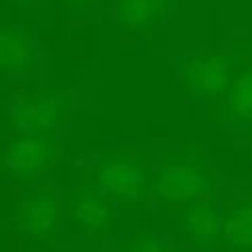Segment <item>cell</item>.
Masks as SVG:
<instances>
[{
    "instance_id": "cell-1",
    "label": "cell",
    "mask_w": 252,
    "mask_h": 252,
    "mask_svg": "<svg viewBox=\"0 0 252 252\" xmlns=\"http://www.w3.org/2000/svg\"><path fill=\"white\" fill-rule=\"evenodd\" d=\"M217 185L207 154L189 143L162 157L154 173L152 195L159 204H185L204 196L216 199Z\"/></svg>"
},
{
    "instance_id": "cell-2",
    "label": "cell",
    "mask_w": 252,
    "mask_h": 252,
    "mask_svg": "<svg viewBox=\"0 0 252 252\" xmlns=\"http://www.w3.org/2000/svg\"><path fill=\"white\" fill-rule=\"evenodd\" d=\"M154 173L145 155L130 151L94 155V182L111 202L143 204L152 195Z\"/></svg>"
},
{
    "instance_id": "cell-3",
    "label": "cell",
    "mask_w": 252,
    "mask_h": 252,
    "mask_svg": "<svg viewBox=\"0 0 252 252\" xmlns=\"http://www.w3.org/2000/svg\"><path fill=\"white\" fill-rule=\"evenodd\" d=\"M72 106V94L53 89L16 96L7 109L9 127L19 134H53Z\"/></svg>"
},
{
    "instance_id": "cell-4",
    "label": "cell",
    "mask_w": 252,
    "mask_h": 252,
    "mask_svg": "<svg viewBox=\"0 0 252 252\" xmlns=\"http://www.w3.org/2000/svg\"><path fill=\"white\" fill-rule=\"evenodd\" d=\"M58 142L53 134H19L3 154V165L16 182H31L43 176L55 162Z\"/></svg>"
},
{
    "instance_id": "cell-5",
    "label": "cell",
    "mask_w": 252,
    "mask_h": 252,
    "mask_svg": "<svg viewBox=\"0 0 252 252\" xmlns=\"http://www.w3.org/2000/svg\"><path fill=\"white\" fill-rule=\"evenodd\" d=\"M235 59L221 55H195L180 59L177 69L193 99L223 97L233 81Z\"/></svg>"
},
{
    "instance_id": "cell-6",
    "label": "cell",
    "mask_w": 252,
    "mask_h": 252,
    "mask_svg": "<svg viewBox=\"0 0 252 252\" xmlns=\"http://www.w3.org/2000/svg\"><path fill=\"white\" fill-rule=\"evenodd\" d=\"M224 210L210 201H189L180 207V226L199 252L220 251L224 245Z\"/></svg>"
},
{
    "instance_id": "cell-7",
    "label": "cell",
    "mask_w": 252,
    "mask_h": 252,
    "mask_svg": "<svg viewBox=\"0 0 252 252\" xmlns=\"http://www.w3.org/2000/svg\"><path fill=\"white\" fill-rule=\"evenodd\" d=\"M58 220V193L53 188H40L27 193L15 210L16 229L32 239L55 238Z\"/></svg>"
},
{
    "instance_id": "cell-8",
    "label": "cell",
    "mask_w": 252,
    "mask_h": 252,
    "mask_svg": "<svg viewBox=\"0 0 252 252\" xmlns=\"http://www.w3.org/2000/svg\"><path fill=\"white\" fill-rule=\"evenodd\" d=\"M69 217L80 230L87 233H109L114 223L111 201L97 186L84 185L68 196Z\"/></svg>"
},
{
    "instance_id": "cell-9",
    "label": "cell",
    "mask_w": 252,
    "mask_h": 252,
    "mask_svg": "<svg viewBox=\"0 0 252 252\" xmlns=\"http://www.w3.org/2000/svg\"><path fill=\"white\" fill-rule=\"evenodd\" d=\"M40 63L34 35L18 25L0 24V74L27 75Z\"/></svg>"
},
{
    "instance_id": "cell-10",
    "label": "cell",
    "mask_w": 252,
    "mask_h": 252,
    "mask_svg": "<svg viewBox=\"0 0 252 252\" xmlns=\"http://www.w3.org/2000/svg\"><path fill=\"white\" fill-rule=\"evenodd\" d=\"M219 121L220 124H230L235 133H248L252 127V65L239 71L223 94Z\"/></svg>"
},
{
    "instance_id": "cell-11",
    "label": "cell",
    "mask_w": 252,
    "mask_h": 252,
    "mask_svg": "<svg viewBox=\"0 0 252 252\" xmlns=\"http://www.w3.org/2000/svg\"><path fill=\"white\" fill-rule=\"evenodd\" d=\"M174 0H117L118 21L133 30H145L162 21Z\"/></svg>"
},
{
    "instance_id": "cell-12",
    "label": "cell",
    "mask_w": 252,
    "mask_h": 252,
    "mask_svg": "<svg viewBox=\"0 0 252 252\" xmlns=\"http://www.w3.org/2000/svg\"><path fill=\"white\" fill-rule=\"evenodd\" d=\"M224 245L252 252V199L236 201L223 221Z\"/></svg>"
},
{
    "instance_id": "cell-13",
    "label": "cell",
    "mask_w": 252,
    "mask_h": 252,
    "mask_svg": "<svg viewBox=\"0 0 252 252\" xmlns=\"http://www.w3.org/2000/svg\"><path fill=\"white\" fill-rule=\"evenodd\" d=\"M118 252H180L167 239L152 233H140L128 241H120Z\"/></svg>"
},
{
    "instance_id": "cell-14",
    "label": "cell",
    "mask_w": 252,
    "mask_h": 252,
    "mask_svg": "<svg viewBox=\"0 0 252 252\" xmlns=\"http://www.w3.org/2000/svg\"><path fill=\"white\" fill-rule=\"evenodd\" d=\"M97 1H100V0H58V3L62 7H65L66 10L74 12V13L84 12L86 9H89L90 6H93Z\"/></svg>"
},
{
    "instance_id": "cell-15",
    "label": "cell",
    "mask_w": 252,
    "mask_h": 252,
    "mask_svg": "<svg viewBox=\"0 0 252 252\" xmlns=\"http://www.w3.org/2000/svg\"><path fill=\"white\" fill-rule=\"evenodd\" d=\"M10 1H13V3L18 4V6H28V4H31L34 0H10Z\"/></svg>"
},
{
    "instance_id": "cell-16",
    "label": "cell",
    "mask_w": 252,
    "mask_h": 252,
    "mask_svg": "<svg viewBox=\"0 0 252 252\" xmlns=\"http://www.w3.org/2000/svg\"><path fill=\"white\" fill-rule=\"evenodd\" d=\"M220 252H250V251H239V250H232V248H227V250H223Z\"/></svg>"
},
{
    "instance_id": "cell-17",
    "label": "cell",
    "mask_w": 252,
    "mask_h": 252,
    "mask_svg": "<svg viewBox=\"0 0 252 252\" xmlns=\"http://www.w3.org/2000/svg\"><path fill=\"white\" fill-rule=\"evenodd\" d=\"M248 134L251 136V154H252V127L248 130Z\"/></svg>"
}]
</instances>
